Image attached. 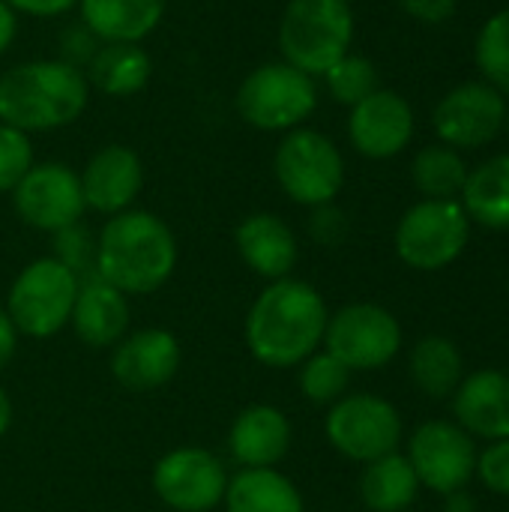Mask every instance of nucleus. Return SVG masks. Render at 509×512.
<instances>
[{"mask_svg": "<svg viewBox=\"0 0 509 512\" xmlns=\"http://www.w3.org/2000/svg\"><path fill=\"white\" fill-rule=\"evenodd\" d=\"M327 303L321 291L303 279L285 276L267 282L255 297L243 336L249 354L267 369H294L324 345Z\"/></svg>", "mask_w": 509, "mask_h": 512, "instance_id": "nucleus-1", "label": "nucleus"}, {"mask_svg": "<svg viewBox=\"0 0 509 512\" xmlns=\"http://www.w3.org/2000/svg\"><path fill=\"white\" fill-rule=\"evenodd\" d=\"M177 237L171 225L150 210H123L108 216L96 237V276L126 297L159 291L177 270Z\"/></svg>", "mask_w": 509, "mask_h": 512, "instance_id": "nucleus-2", "label": "nucleus"}, {"mask_svg": "<svg viewBox=\"0 0 509 512\" xmlns=\"http://www.w3.org/2000/svg\"><path fill=\"white\" fill-rule=\"evenodd\" d=\"M90 102L84 69L60 60H24L0 75V123L27 135L72 126Z\"/></svg>", "mask_w": 509, "mask_h": 512, "instance_id": "nucleus-3", "label": "nucleus"}, {"mask_svg": "<svg viewBox=\"0 0 509 512\" xmlns=\"http://www.w3.org/2000/svg\"><path fill=\"white\" fill-rule=\"evenodd\" d=\"M276 39L285 63L321 78L351 51L354 9L348 0H288Z\"/></svg>", "mask_w": 509, "mask_h": 512, "instance_id": "nucleus-4", "label": "nucleus"}, {"mask_svg": "<svg viewBox=\"0 0 509 512\" xmlns=\"http://www.w3.org/2000/svg\"><path fill=\"white\" fill-rule=\"evenodd\" d=\"M234 108L258 132H291L306 126L318 108V84L285 60L255 66L237 87Z\"/></svg>", "mask_w": 509, "mask_h": 512, "instance_id": "nucleus-5", "label": "nucleus"}, {"mask_svg": "<svg viewBox=\"0 0 509 512\" xmlns=\"http://www.w3.org/2000/svg\"><path fill=\"white\" fill-rule=\"evenodd\" d=\"M273 177L294 204L315 210L333 204L342 192L345 156L330 135L300 126L279 138L273 153Z\"/></svg>", "mask_w": 509, "mask_h": 512, "instance_id": "nucleus-6", "label": "nucleus"}, {"mask_svg": "<svg viewBox=\"0 0 509 512\" xmlns=\"http://www.w3.org/2000/svg\"><path fill=\"white\" fill-rule=\"evenodd\" d=\"M78 285L81 279L69 267H63L54 255H45L18 270L3 309L9 312L18 336L48 339L69 327Z\"/></svg>", "mask_w": 509, "mask_h": 512, "instance_id": "nucleus-7", "label": "nucleus"}, {"mask_svg": "<svg viewBox=\"0 0 509 512\" xmlns=\"http://www.w3.org/2000/svg\"><path fill=\"white\" fill-rule=\"evenodd\" d=\"M471 240V219L459 201L423 198L396 225V255L423 273L450 267Z\"/></svg>", "mask_w": 509, "mask_h": 512, "instance_id": "nucleus-8", "label": "nucleus"}, {"mask_svg": "<svg viewBox=\"0 0 509 512\" xmlns=\"http://www.w3.org/2000/svg\"><path fill=\"white\" fill-rule=\"evenodd\" d=\"M327 441L351 462L369 465L399 450L402 414L393 402L375 393H345L330 405L324 420Z\"/></svg>", "mask_w": 509, "mask_h": 512, "instance_id": "nucleus-9", "label": "nucleus"}, {"mask_svg": "<svg viewBox=\"0 0 509 512\" xmlns=\"http://www.w3.org/2000/svg\"><path fill=\"white\" fill-rule=\"evenodd\" d=\"M321 348L351 372L384 369L402 348V327L399 318L378 303H348L327 318Z\"/></svg>", "mask_w": 509, "mask_h": 512, "instance_id": "nucleus-10", "label": "nucleus"}, {"mask_svg": "<svg viewBox=\"0 0 509 512\" xmlns=\"http://www.w3.org/2000/svg\"><path fill=\"white\" fill-rule=\"evenodd\" d=\"M9 195L18 219L42 234H57L60 228L81 222L87 210L78 171L66 162H33Z\"/></svg>", "mask_w": 509, "mask_h": 512, "instance_id": "nucleus-11", "label": "nucleus"}, {"mask_svg": "<svg viewBox=\"0 0 509 512\" xmlns=\"http://www.w3.org/2000/svg\"><path fill=\"white\" fill-rule=\"evenodd\" d=\"M228 489V471L222 459L204 447L168 450L153 465V492L174 512L216 510Z\"/></svg>", "mask_w": 509, "mask_h": 512, "instance_id": "nucleus-12", "label": "nucleus"}, {"mask_svg": "<svg viewBox=\"0 0 509 512\" xmlns=\"http://www.w3.org/2000/svg\"><path fill=\"white\" fill-rule=\"evenodd\" d=\"M408 462L420 486L432 489L435 495H450L468 489L474 480L477 444L459 423L429 420L411 435Z\"/></svg>", "mask_w": 509, "mask_h": 512, "instance_id": "nucleus-13", "label": "nucleus"}, {"mask_svg": "<svg viewBox=\"0 0 509 512\" xmlns=\"http://www.w3.org/2000/svg\"><path fill=\"white\" fill-rule=\"evenodd\" d=\"M507 120V99L486 81L453 87L432 111V126L441 144L453 150H480L498 138Z\"/></svg>", "mask_w": 509, "mask_h": 512, "instance_id": "nucleus-14", "label": "nucleus"}, {"mask_svg": "<svg viewBox=\"0 0 509 512\" xmlns=\"http://www.w3.org/2000/svg\"><path fill=\"white\" fill-rule=\"evenodd\" d=\"M414 138L411 102L387 87L357 102L348 114V141L366 159H393Z\"/></svg>", "mask_w": 509, "mask_h": 512, "instance_id": "nucleus-15", "label": "nucleus"}, {"mask_svg": "<svg viewBox=\"0 0 509 512\" xmlns=\"http://www.w3.org/2000/svg\"><path fill=\"white\" fill-rule=\"evenodd\" d=\"M183 363L180 342L171 330L147 327L126 333L111 348V375L132 393H150L165 387Z\"/></svg>", "mask_w": 509, "mask_h": 512, "instance_id": "nucleus-16", "label": "nucleus"}, {"mask_svg": "<svg viewBox=\"0 0 509 512\" xmlns=\"http://www.w3.org/2000/svg\"><path fill=\"white\" fill-rule=\"evenodd\" d=\"M84 207L102 216H117L132 210L144 189V162L126 144L99 147L87 165L78 171Z\"/></svg>", "mask_w": 509, "mask_h": 512, "instance_id": "nucleus-17", "label": "nucleus"}, {"mask_svg": "<svg viewBox=\"0 0 509 512\" xmlns=\"http://www.w3.org/2000/svg\"><path fill=\"white\" fill-rule=\"evenodd\" d=\"M234 246L243 264L267 282L291 276L300 258L297 234L276 213H252L234 228Z\"/></svg>", "mask_w": 509, "mask_h": 512, "instance_id": "nucleus-18", "label": "nucleus"}, {"mask_svg": "<svg viewBox=\"0 0 509 512\" xmlns=\"http://www.w3.org/2000/svg\"><path fill=\"white\" fill-rule=\"evenodd\" d=\"M456 423L471 438L507 441L509 438V375L498 369H480L462 378L453 393Z\"/></svg>", "mask_w": 509, "mask_h": 512, "instance_id": "nucleus-19", "label": "nucleus"}, {"mask_svg": "<svg viewBox=\"0 0 509 512\" xmlns=\"http://www.w3.org/2000/svg\"><path fill=\"white\" fill-rule=\"evenodd\" d=\"M129 297L105 279L84 276L72 306L69 327L87 348H114L129 333Z\"/></svg>", "mask_w": 509, "mask_h": 512, "instance_id": "nucleus-20", "label": "nucleus"}, {"mask_svg": "<svg viewBox=\"0 0 509 512\" xmlns=\"http://www.w3.org/2000/svg\"><path fill=\"white\" fill-rule=\"evenodd\" d=\"M288 450L291 423L276 405H249L228 429V453L240 468H276Z\"/></svg>", "mask_w": 509, "mask_h": 512, "instance_id": "nucleus-21", "label": "nucleus"}, {"mask_svg": "<svg viewBox=\"0 0 509 512\" xmlns=\"http://www.w3.org/2000/svg\"><path fill=\"white\" fill-rule=\"evenodd\" d=\"M171 0H78V21L99 42H144Z\"/></svg>", "mask_w": 509, "mask_h": 512, "instance_id": "nucleus-22", "label": "nucleus"}, {"mask_svg": "<svg viewBox=\"0 0 509 512\" xmlns=\"http://www.w3.org/2000/svg\"><path fill=\"white\" fill-rule=\"evenodd\" d=\"M84 75L90 90H99L111 99H126L147 87L153 60L141 42H99Z\"/></svg>", "mask_w": 509, "mask_h": 512, "instance_id": "nucleus-23", "label": "nucleus"}, {"mask_svg": "<svg viewBox=\"0 0 509 512\" xmlns=\"http://www.w3.org/2000/svg\"><path fill=\"white\" fill-rule=\"evenodd\" d=\"M222 507L225 512H306L294 480L276 468H240L228 477Z\"/></svg>", "mask_w": 509, "mask_h": 512, "instance_id": "nucleus-24", "label": "nucleus"}, {"mask_svg": "<svg viewBox=\"0 0 509 512\" xmlns=\"http://www.w3.org/2000/svg\"><path fill=\"white\" fill-rule=\"evenodd\" d=\"M459 204L471 222L489 231H509V153H498L468 171Z\"/></svg>", "mask_w": 509, "mask_h": 512, "instance_id": "nucleus-25", "label": "nucleus"}, {"mask_svg": "<svg viewBox=\"0 0 509 512\" xmlns=\"http://www.w3.org/2000/svg\"><path fill=\"white\" fill-rule=\"evenodd\" d=\"M411 381L429 399H453L465 378V360L453 339L447 336H423L408 360Z\"/></svg>", "mask_w": 509, "mask_h": 512, "instance_id": "nucleus-26", "label": "nucleus"}, {"mask_svg": "<svg viewBox=\"0 0 509 512\" xmlns=\"http://www.w3.org/2000/svg\"><path fill=\"white\" fill-rule=\"evenodd\" d=\"M420 480L399 450L381 456L363 468L360 477V498L372 512H402L417 501Z\"/></svg>", "mask_w": 509, "mask_h": 512, "instance_id": "nucleus-27", "label": "nucleus"}, {"mask_svg": "<svg viewBox=\"0 0 509 512\" xmlns=\"http://www.w3.org/2000/svg\"><path fill=\"white\" fill-rule=\"evenodd\" d=\"M411 180L423 198L459 201L465 180H468V165L459 156V150H453L447 144H429L414 156Z\"/></svg>", "mask_w": 509, "mask_h": 512, "instance_id": "nucleus-28", "label": "nucleus"}, {"mask_svg": "<svg viewBox=\"0 0 509 512\" xmlns=\"http://www.w3.org/2000/svg\"><path fill=\"white\" fill-rule=\"evenodd\" d=\"M297 369H300V375H297L300 393L312 405H333L351 387V369L345 363H339L330 351H315Z\"/></svg>", "mask_w": 509, "mask_h": 512, "instance_id": "nucleus-29", "label": "nucleus"}, {"mask_svg": "<svg viewBox=\"0 0 509 512\" xmlns=\"http://www.w3.org/2000/svg\"><path fill=\"white\" fill-rule=\"evenodd\" d=\"M474 60L486 84H492L498 93H509V6L480 27Z\"/></svg>", "mask_w": 509, "mask_h": 512, "instance_id": "nucleus-30", "label": "nucleus"}, {"mask_svg": "<svg viewBox=\"0 0 509 512\" xmlns=\"http://www.w3.org/2000/svg\"><path fill=\"white\" fill-rule=\"evenodd\" d=\"M321 78L327 84V93L339 105H348V108H354L357 102H363L366 96H372L381 87L378 66L369 57L354 54V51H348L342 60H336Z\"/></svg>", "mask_w": 509, "mask_h": 512, "instance_id": "nucleus-31", "label": "nucleus"}, {"mask_svg": "<svg viewBox=\"0 0 509 512\" xmlns=\"http://www.w3.org/2000/svg\"><path fill=\"white\" fill-rule=\"evenodd\" d=\"M51 240H54V258L63 267H69L78 279L93 276V270H96V237L84 222L60 228L57 234H51Z\"/></svg>", "mask_w": 509, "mask_h": 512, "instance_id": "nucleus-32", "label": "nucleus"}, {"mask_svg": "<svg viewBox=\"0 0 509 512\" xmlns=\"http://www.w3.org/2000/svg\"><path fill=\"white\" fill-rule=\"evenodd\" d=\"M33 141L27 132L0 123V195L12 192L18 180L33 168Z\"/></svg>", "mask_w": 509, "mask_h": 512, "instance_id": "nucleus-33", "label": "nucleus"}, {"mask_svg": "<svg viewBox=\"0 0 509 512\" xmlns=\"http://www.w3.org/2000/svg\"><path fill=\"white\" fill-rule=\"evenodd\" d=\"M480 483L501 495L509 498V438L507 441H492L483 453H477V474Z\"/></svg>", "mask_w": 509, "mask_h": 512, "instance_id": "nucleus-34", "label": "nucleus"}, {"mask_svg": "<svg viewBox=\"0 0 509 512\" xmlns=\"http://www.w3.org/2000/svg\"><path fill=\"white\" fill-rule=\"evenodd\" d=\"M96 48H99V39L81 21L72 24V27H66L63 36H60V60L72 63L78 69H87V63L96 54Z\"/></svg>", "mask_w": 509, "mask_h": 512, "instance_id": "nucleus-35", "label": "nucleus"}, {"mask_svg": "<svg viewBox=\"0 0 509 512\" xmlns=\"http://www.w3.org/2000/svg\"><path fill=\"white\" fill-rule=\"evenodd\" d=\"M309 231L318 243L324 246H336L345 240L348 234V219L342 210H336L333 204H324V207H315L312 210V219H309Z\"/></svg>", "mask_w": 509, "mask_h": 512, "instance_id": "nucleus-36", "label": "nucleus"}, {"mask_svg": "<svg viewBox=\"0 0 509 512\" xmlns=\"http://www.w3.org/2000/svg\"><path fill=\"white\" fill-rule=\"evenodd\" d=\"M399 6L420 24H444L456 15L459 0H399Z\"/></svg>", "mask_w": 509, "mask_h": 512, "instance_id": "nucleus-37", "label": "nucleus"}, {"mask_svg": "<svg viewBox=\"0 0 509 512\" xmlns=\"http://www.w3.org/2000/svg\"><path fill=\"white\" fill-rule=\"evenodd\" d=\"M3 3L12 6L18 15H30V18H57L78 6V0H3Z\"/></svg>", "mask_w": 509, "mask_h": 512, "instance_id": "nucleus-38", "label": "nucleus"}, {"mask_svg": "<svg viewBox=\"0 0 509 512\" xmlns=\"http://www.w3.org/2000/svg\"><path fill=\"white\" fill-rule=\"evenodd\" d=\"M15 348H18V330L9 318V312L0 306V372L9 366V360L15 357Z\"/></svg>", "mask_w": 509, "mask_h": 512, "instance_id": "nucleus-39", "label": "nucleus"}, {"mask_svg": "<svg viewBox=\"0 0 509 512\" xmlns=\"http://www.w3.org/2000/svg\"><path fill=\"white\" fill-rule=\"evenodd\" d=\"M15 36H18V12L0 0V57L12 48Z\"/></svg>", "mask_w": 509, "mask_h": 512, "instance_id": "nucleus-40", "label": "nucleus"}, {"mask_svg": "<svg viewBox=\"0 0 509 512\" xmlns=\"http://www.w3.org/2000/svg\"><path fill=\"white\" fill-rule=\"evenodd\" d=\"M444 512H477V501L468 489L444 495Z\"/></svg>", "mask_w": 509, "mask_h": 512, "instance_id": "nucleus-41", "label": "nucleus"}, {"mask_svg": "<svg viewBox=\"0 0 509 512\" xmlns=\"http://www.w3.org/2000/svg\"><path fill=\"white\" fill-rule=\"evenodd\" d=\"M9 426H12V402H9L6 390L0 387V438L9 432Z\"/></svg>", "mask_w": 509, "mask_h": 512, "instance_id": "nucleus-42", "label": "nucleus"}, {"mask_svg": "<svg viewBox=\"0 0 509 512\" xmlns=\"http://www.w3.org/2000/svg\"><path fill=\"white\" fill-rule=\"evenodd\" d=\"M504 126H507V132H509V105H507V120H504Z\"/></svg>", "mask_w": 509, "mask_h": 512, "instance_id": "nucleus-43", "label": "nucleus"}]
</instances>
